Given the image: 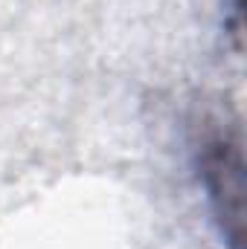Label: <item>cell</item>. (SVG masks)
<instances>
[{"mask_svg":"<svg viewBox=\"0 0 247 249\" xmlns=\"http://www.w3.org/2000/svg\"><path fill=\"white\" fill-rule=\"evenodd\" d=\"M195 168L221 244L227 249H245V157L239 122L201 139Z\"/></svg>","mask_w":247,"mask_h":249,"instance_id":"1","label":"cell"},{"mask_svg":"<svg viewBox=\"0 0 247 249\" xmlns=\"http://www.w3.org/2000/svg\"><path fill=\"white\" fill-rule=\"evenodd\" d=\"M221 26L233 38V53H242V6L245 0H224L221 3Z\"/></svg>","mask_w":247,"mask_h":249,"instance_id":"2","label":"cell"}]
</instances>
